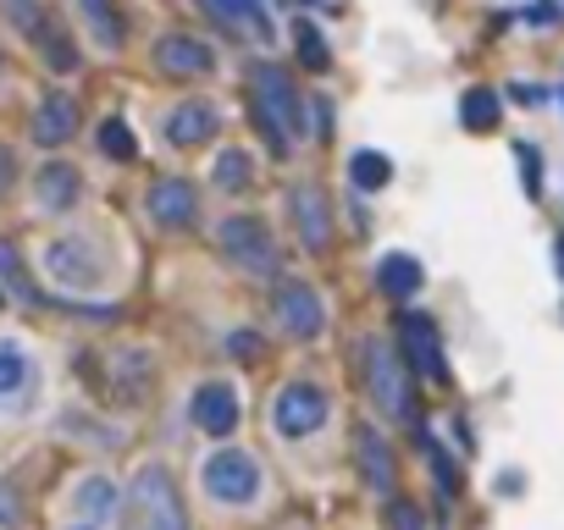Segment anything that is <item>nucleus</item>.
Masks as SVG:
<instances>
[{
  "mask_svg": "<svg viewBox=\"0 0 564 530\" xmlns=\"http://www.w3.org/2000/svg\"><path fill=\"white\" fill-rule=\"evenodd\" d=\"M200 481L216 503H232V508H244L261 497V465L250 454H238V448H221L200 465Z\"/></svg>",
  "mask_w": 564,
  "mask_h": 530,
  "instance_id": "7",
  "label": "nucleus"
},
{
  "mask_svg": "<svg viewBox=\"0 0 564 530\" xmlns=\"http://www.w3.org/2000/svg\"><path fill=\"white\" fill-rule=\"evenodd\" d=\"M72 508H77V519H84V525H111L122 514V486L106 481V475H89V481H77Z\"/></svg>",
  "mask_w": 564,
  "mask_h": 530,
  "instance_id": "17",
  "label": "nucleus"
},
{
  "mask_svg": "<svg viewBox=\"0 0 564 530\" xmlns=\"http://www.w3.org/2000/svg\"><path fill=\"white\" fill-rule=\"evenodd\" d=\"M227 348H232V360H261V353H266V337L244 326V332H232V337H227Z\"/></svg>",
  "mask_w": 564,
  "mask_h": 530,
  "instance_id": "34",
  "label": "nucleus"
},
{
  "mask_svg": "<svg viewBox=\"0 0 564 530\" xmlns=\"http://www.w3.org/2000/svg\"><path fill=\"white\" fill-rule=\"evenodd\" d=\"M111 382H117L122 403H139V398H144V387H149V353H144V348H128V353H117Z\"/></svg>",
  "mask_w": 564,
  "mask_h": 530,
  "instance_id": "25",
  "label": "nucleus"
},
{
  "mask_svg": "<svg viewBox=\"0 0 564 530\" xmlns=\"http://www.w3.org/2000/svg\"><path fill=\"white\" fill-rule=\"evenodd\" d=\"M0 310H7V293H0Z\"/></svg>",
  "mask_w": 564,
  "mask_h": 530,
  "instance_id": "42",
  "label": "nucleus"
},
{
  "mask_svg": "<svg viewBox=\"0 0 564 530\" xmlns=\"http://www.w3.org/2000/svg\"><path fill=\"white\" fill-rule=\"evenodd\" d=\"M155 67L167 77H200V72L216 67V50L194 34H160L155 39Z\"/></svg>",
  "mask_w": 564,
  "mask_h": 530,
  "instance_id": "13",
  "label": "nucleus"
},
{
  "mask_svg": "<svg viewBox=\"0 0 564 530\" xmlns=\"http://www.w3.org/2000/svg\"><path fill=\"white\" fill-rule=\"evenodd\" d=\"M398 353L416 376H432V382H448V360H443V337L437 326L421 315V310H405L398 315Z\"/></svg>",
  "mask_w": 564,
  "mask_h": 530,
  "instance_id": "8",
  "label": "nucleus"
},
{
  "mask_svg": "<svg viewBox=\"0 0 564 530\" xmlns=\"http://www.w3.org/2000/svg\"><path fill=\"white\" fill-rule=\"evenodd\" d=\"M288 221H293L304 249H327L333 243V205L315 183H293L288 189Z\"/></svg>",
  "mask_w": 564,
  "mask_h": 530,
  "instance_id": "11",
  "label": "nucleus"
},
{
  "mask_svg": "<svg viewBox=\"0 0 564 530\" xmlns=\"http://www.w3.org/2000/svg\"><path fill=\"white\" fill-rule=\"evenodd\" d=\"M200 7H205L221 28H244V34H255L261 45H272V23H266L261 0H200Z\"/></svg>",
  "mask_w": 564,
  "mask_h": 530,
  "instance_id": "21",
  "label": "nucleus"
},
{
  "mask_svg": "<svg viewBox=\"0 0 564 530\" xmlns=\"http://www.w3.org/2000/svg\"><path fill=\"white\" fill-rule=\"evenodd\" d=\"M376 282H382V293L387 299H416L421 293V282H427V272H421V260L416 254H382L376 260Z\"/></svg>",
  "mask_w": 564,
  "mask_h": 530,
  "instance_id": "20",
  "label": "nucleus"
},
{
  "mask_svg": "<svg viewBox=\"0 0 564 530\" xmlns=\"http://www.w3.org/2000/svg\"><path fill=\"white\" fill-rule=\"evenodd\" d=\"M515 166H520L526 200H542V160H537V144H515Z\"/></svg>",
  "mask_w": 564,
  "mask_h": 530,
  "instance_id": "32",
  "label": "nucleus"
},
{
  "mask_svg": "<svg viewBox=\"0 0 564 530\" xmlns=\"http://www.w3.org/2000/svg\"><path fill=\"white\" fill-rule=\"evenodd\" d=\"M526 17H531V23H553V17H559V7H531Z\"/></svg>",
  "mask_w": 564,
  "mask_h": 530,
  "instance_id": "39",
  "label": "nucleus"
},
{
  "mask_svg": "<svg viewBox=\"0 0 564 530\" xmlns=\"http://www.w3.org/2000/svg\"><path fill=\"white\" fill-rule=\"evenodd\" d=\"M133 514H139V530H189L183 497L160 465H144L133 475Z\"/></svg>",
  "mask_w": 564,
  "mask_h": 530,
  "instance_id": "6",
  "label": "nucleus"
},
{
  "mask_svg": "<svg viewBox=\"0 0 564 530\" xmlns=\"http://www.w3.org/2000/svg\"><path fill=\"white\" fill-rule=\"evenodd\" d=\"M39 376H34V360L17 348V342H0V409H12V403H23V393L34 387Z\"/></svg>",
  "mask_w": 564,
  "mask_h": 530,
  "instance_id": "22",
  "label": "nucleus"
},
{
  "mask_svg": "<svg viewBox=\"0 0 564 530\" xmlns=\"http://www.w3.org/2000/svg\"><path fill=\"white\" fill-rule=\"evenodd\" d=\"M211 177H216L221 194H244V189L255 183V160H250L244 149H221L216 166H211Z\"/></svg>",
  "mask_w": 564,
  "mask_h": 530,
  "instance_id": "27",
  "label": "nucleus"
},
{
  "mask_svg": "<svg viewBox=\"0 0 564 530\" xmlns=\"http://www.w3.org/2000/svg\"><path fill=\"white\" fill-rule=\"evenodd\" d=\"M553 260H559V277H564V232H559V243H553Z\"/></svg>",
  "mask_w": 564,
  "mask_h": 530,
  "instance_id": "40",
  "label": "nucleus"
},
{
  "mask_svg": "<svg viewBox=\"0 0 564 530\" xmlns=\"http://www.w3.org/2000/svg\"><path fill=\"white\" fill-rule=\"evenodd\" d=\"M17 525H23V503L7 481H0V530H17Z\"/></svg>",
  "mask_w": 564,
  "mask_h": 530,
  "instance_id": "35",
  "label": "nucleus"
},
{
  "mask_svg": "<svg viewBox=\"0 0 564 530\" xmlns=\"http://www.w3.org/2000/svg\"><path fill=\"white\" fill-rule=\"evenodd\" d=\"M77 12H84V23H89L95 45H106V50H122V34H128V23H122V12L111 7V0H77Z\"/></svg>",
  "mask_w": 564,
  "mask_h": 530,
  "instance_id": "24",
  "label": "nucleus"
},
{
  "mask_svg": "<svg viewBox=\"0 0 564 530\" xmlns=\"http://www.w3.org/2000/svg\"><path fill=\"white\" fill-rule=\"evenodd\" d=\"M277 326L288 332V337H299V342H310V337H321V326H327V310H321V293L310 288V282H299V277H283L277 282Z\"/></svg>",
  "mask_w": 564,
  "mask_h": 530,
  "instance_id": "9",
  "label": "nucleus"
},
{
  "mask_svg": "<svg viewBox=\"0 0 564 530\" xmlns=\"http://www.w3.org/2000/svg\"><path fill=\"white\" fill-rule=\"evenodd\" d=\"M216 243L244 277H277V238L261 216H227L216 227Z\"/></svg>",
  "mask_w": 564,
  "mask_h": 530,
  "instance_id": "4",
  "label": "nucleus"
},
{
  "mask_svg": "<svg viewBox=\"0 0 564 530\" xmlns=\"http://www.w3.org/2000/svg\"><path fill=\"white\" fill-rule=\"evenodd\" d=\"M520 486H526V481H520V475H515V470H504V475H499V492H504V497H515V492H520Z\"/></svg>",
  "mask_w": 564,
  "mask_h": 530,
  "instance_id": "38",
  "label": "nucleus"
},
{
  "mask_svg": "<svg viewBox=\"0 0 564 530\" xmlns=\"http://www.w3.org/2000/svg\"><path fill=\"white\" fill-rule=\"evenodd\" d=\"M45 277L67 293H89L106 282V254L95 238H56L45 249Z\"/></svg>",
  "mask_w": 564,
  "mask_h": 530,
  "instance_id": "5",
  "label": "nucleus"
},
{
  "mask_svg": "<svg viewBox=\"0 0 564 530\" xmlns=\"http://www.w3.org/2000/svg\"><path fill=\"white\" fill-rule=\"evenodd\" d=\"M144 205H149V221H160L167 232H189L200 221V194H194V183H183V177H160V183H149Z\"/></svg>",
  "mask_w": 564,
  "mask_h": 530,
  "instance_id": "12",
  "label": "nucleus"
},
{
  "mask_svg": "<svg viewBox=\"0 0 564 530\" xmlns=\"http://www.w3.org/2000/svg\"><path fill=\"white\" fill-rule=\"evenodd\" d=\"M499 117H504V106H499V95H493V88H465V95H459V122L470 128V133H493L499 128Z\"/></svg>",
  "mask_w": 564,
  "mask_h": 530,
  "instance_id": "23",
  "label": "nucleus"
},
{
  "mask_svg": "<svg viewBox=\"0 0 564 530\" xmlns=\"http://www.w3.org/2000/svg\"><path fill=\"white\" fill-rule=\"evenodd\" d=\"M72 530H100V525H84V519H77V525H72Z\"/></svg>",
  "mask_w": 564,
  "mask_h": 530,
  "instance_id": "41",
  "label": "nucleus"
},
{
  "mask_svg": "<svg viewBox=\"0 0 564 530\" xmlns=\"http://www.w3.org/2000/svg\"><path fill=\"white\" fill-rule=\"evenodd\" d=\"M28 133H34V144H45V149L67 144V138L77 133V100H72V95H61V88H50V95L34 106Z\"/></svg>",
  "mask_w": 564,
  "mask_h": 530,
  "instance_id": "15",
  "label": "nucleus"
},
{
  "mask_svg": "<svg viewBox=\"0 0 564 530\" xmlns=\"http://www.w3.org/2000/svg\"><path fill=\"white\" fill-rule=\"evenodd\" d=\"M365 387H371L376 409H387V420H416V387L405 371V353L387 348L382 337L365 342Z\"/></svg>",
  "mask_w": 564,
  "mask_h": 530,
  "instance_id": "3",
  "label": "nucleus"
},
{
  "mask_svg": "<svg viewBox=\"0 0 564 530\" xmlns=\"http://www.w3.org/2000/svg\"><path fill=\"white\" fill-rule=\"evenodd\" d=\"M0 282H7L28 310H39L45 299H39V288L28 282V272H23V254H17V243H7V238H0Z\"/></svg>",
  "mask_w": 564,
  "mask_h": 530,
  "instance_id": "28",
  "label": "nucleus"
},
{
  "mask_svg": "<svg viewBox=\"0 0 564 530\" xmlns=\"http://www.w3.org/2000/svg\"><path fill=\"white\" fill-rule=\"evenodd\" d=\"M293 50H299L304 72H327V67H333V56H327V39H321L310 23H293Z\"/></svg>",
  "mask_w": 564,
  "mask_h": 530,
  "instance_id": "29",
  "label": "nucleus"
},
{
  "mask_svg": "<svg viewBox=\"0 0 564 530\" xmlns=\"http://www.w3.org/2000/svg\"><path fill=\"white\" fill-rule=\"evenodd\" d=\"M12 177H17V155H12L7 144H0V200L12 194Z\"/></svg>",
  "mask_w": 564,
  "mask_h": 530,
  "instance_id": "36",
  "label": "nucleus"
},
{
  "mask_svg": "<svg viewBox=\"0 0 564 530\" xmlns=\"http://www.w3.org/2000/svg\"><path fill=\"white\" fill-rule=\"evenodd\" d=\"M77 194H84V177H77V166L50 160L45 171H34V200H39L45 210H72Z\"/></svg>",
  "mask_w": 564,
  "mask_h": 530,
  "instance_id": "16",
  "label": "nucleus"
},
{
  "mask_svg": "<svg viewBox=\"0 0 564 530\" xmlns=\"http://www.w3.org/2000/svg\"><path fill=\"white\" fill-rule=\"evenodd\" d=\"M211 133H216V106H205V100H183V106L167 111V138H172L178 149H194V144H205Z\"/></svg>",
  "mask_w": 564,
  "mask_h": 530,
  "instance_id": "19",
  "label": "nucleus"
},
{
  "mask_svg": "<svg viewBox=\"0 0 564 530\" xmlns=\"http://www.w3.org/2000/svg\"><path fill=\"white\" fill-rule=\"evenodd\" d=\"M349 183H355L360 194L387 189V183H393V160H387L382 149H355V155H349Z\"/></svg>",
  "mask_w": 564,
  "mask_h": 530,
  "instance_id": "26",
  "label": "nucleus"
},
{
  "mask_svg": "<svg viewBox=\"0 0 564 530\" xmlns=\"http://www.w3.org/2000/svg\"><path fill=\"white\" fill-rule=\"evenodd\" d=\"M387 530H427V519H421V508H416V503L393 497V503H387Z\"/></svg>",
  "mask_w": 564,
  "mask_h": 530,
  "instance_id": "33",
  "label": "nucleus"
},
{
  "mask_svg": "<svg viewBox=\"0 0 564 530\" xmlns=\"http://www.w3.org/2000/svg\"><path fill=\"white\" fill-rule=\"evenodd\" d=\"M421 448H427V465H432L443 497H459V470H454V459L443 454V442H437V436H421Z\"/></svg>",
  "mask_w": 564,
  "mask_h": 530,
  "instance_id": "31",
  "label": "nucleus"
},
{
  "mask_svg": "<svg viewBox=\"0 0 564 530\" xmlns=\"http://www.w3.org/2000/svg\"><path fill=\"white\" fill-rule=\"evenodd\" d=\"M189 414H194V425H200L205 436H232V425H238V393H232L227 382H205V387L189 398Z\"/></svg>",
  "mask_w": 564,
  "mask_h": 530,
  "instance_id": "14",
  "label": "nucleus"
},
{
  "mask_svg": "<svg viewBox=\"0 0 564 530\" xmlns=\"http://www.w3.org/2000/svg\"><path fill=\"white\" fill-rule=\"evenodd\" d=\"M515 100H526V106H542L548 95H542V88H537V83H515Z\"/></svg>",
  "mask_w": 564,
  "mask_h": 530,
  "instance_id": "37",
  "label": "nucleus"
},
{
  "mask_svg": "<svg viewBox=\"0 0 564 530\" xmlns=\"http://www.w3.org/2000/svg\"><path fill=\"white\" fill-rule=\"evenodd\" d=\"M100 155H111V160H133L139 155V138H133V128L122 117L100 122Z\"/></svg>",
  "mask_w": 564,
  "mask_h": 530,
  "instance_id": "30",
  "label": "nucleus"
},
{
  "mask_svg": "<svg viewBox=\"0 0 564 530\" xmlns=\"http://www.w3.org/2000/svg\"><path fill=\"white\" fill-rule=\"evenodd\" d=\"M0 12H7V23L45 56V67L50 72H77V50H72V39H67V28L50 17V7L45 0H0Z\"/></svg>",
  "mask_w": 564,
  "mask_h": 530,
  "instance_id": "2",
  "label": "nucleus"
},
{
  "mask_svg": "<svg viewBox=\"0 0 564 530\" xmlns=\"http://www.w3.org/2000/svg\"><path fill=\"white\" fill-rule=\"evenodd\" d=\"M355 454H360V475H365V486L387 497V492H393V454H387V442H382L376 425H360V431H355Z\"/></svg>",
  "mask_w": 564,
  "mask_h": 530,
  "instance_id": "18",
  "label": "nucleus"
},
{
  "mask_svg": "<svg viewBox=\"0 0 564 530\" xmlns=\"http://www.w3.org/2000/svg\"><path fill=\"white\" fill-rule=\"evenodd\" d=\"M250 111H255V128L266 133L272 155H288L293 138L304 133V100L277 61H250Z\"/></svg>",
  "mask_w": 564,
  "mask_h": 530,
  "instance_id": "1",
  "label": "nucleus"
},
{
  "mask_svg": "<svg viewBox=\"0 0 564 530\" xmlns=\"http://www.w3.org/2000/svg\"><path fill=\"white\" fill-rule=\"evenodd\" d=\"M272 420L283 436H310L327 425V393H321L315 382H288L272 403Z\"/></svg>",
  "mask_w": 564,
  "mask_h": 530,
  "instance_id": "10",
  "label": "nucleus"
}]
</instances>
